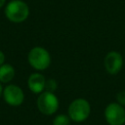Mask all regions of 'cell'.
<instances>
[{"label": "cell", "mask_w": 125, "mask_h": 125, "mask_svg": "<svg viewBox=\"0 0 125 125\" xmlns=\"http://www.w3.org/2000/svg\"><path fill=\"white\" fill-rule=\"evenodd\" d=\"M91 113V104L84 98L74 99L67 107V114L71 121L82 123L88 119Z\"/></svg>", "instance_id": "cell-2"}, {"label": "cell", "mask_w": 125, "mask_h": 125, "mask_svg": "<svg viewBox=\"0 0 125 125\" xmlns=\"http://www.w3.org/2000/svg\"><path fill=\"white\" fill-rule=\"evenodd\" d=\"M51 55L44 47H33L27 54V62L29 65L37 71H43L47 69L51 64Z\"/></svg>", "instance_id": "cell-3"}, {"label": "cell", "mask_w": 125, "mask_h": 125, "mask_svg": "<svg viewBox=\"0 0 125 125\" xmlns=\"http://www.w3.org/2000/svg\"><path fill=\"white\" fill-rule=\"evenodd\" d=\"M58 89V82L54 78H49L46 79V84H45V91L53 92L55 93Z\"/></svg>", "instance_id": "cell-11"}, {"label": "cell", "mask_w": 125, "mask_h": 125, "mask_svg": "<svg viewBox=\"0 0 125 125\" xmlns=\"http://www.w3.org/2000/svg\"><path fill=\"white\" fill-rule=\"evenodd\" d=\"M46 77L40 72H33L27 78V87L28 89L36 95H39L45 91Z\"/></svg>", "instance_id": "cell-8"}, {"label": "cell", "mask_w": 125, "mask_h": 125, "mask_svg": "<svg viewBox=\"0 0 125 125\" xmlns=\"http://www.w3.org/2000/svg\"><path fill=\"white\" fill-rule=\"evenodd\" d=\"M5 59H6L5 54L0 50V65H1V64H3V63L5 62Z\"/></svg>", "instance_id": "cell-13"}, {"label": "cell", "mask_w": 125, "mask_h": 125, "mask_svg": "<svg viewBox=\"0 0 125 125\" xmlns=\"http://www.w3.org/2000/svg\"><path fill=\"white\" fill-rule=\"evenodd\" d=\"M2 97L6 104L11 106H19L24 101V93L22 89L16 84H8L3 89Z\"/></svg>", "instance_id": "cell-6"}, {"label": "cell", "mask_w": 125, "mask_h": 125, "mask_svg": "<svg viewBox=\"0 0 125 125\" xmlns=\"http://www.w3.org/2000/svg\"><path fill=\"white\" fill-rule=\"evenodd\" d=\"M3 89H4V88H3V86H2V83L0 82V97L2 96V93H3Z\"/></svg>", "instance_id": "cell-15"}, {"label": "cell", "mask_w": 125, "mask_h": 125, "mask_svg": "<svg viewBox=\"0 0 125 125\" xmlns=\"http://www.w3.org/2000/svg\"><path fill=\"white\" fill-rule=\"evenodd\" d=\"M36 105L38 110L42 114L50 116L58 111L60 102L55 93L43 91L38 95V98L36 100Z\"/></svg>", "instance_id": "cell-4"}, {"label": "cell", "mask_w": 125, "mask_h": 125, "mask_svg": "<svg viewBox=\"0 0 125 125\" xmlns=\"http://www.w3.org/2000/svg\"><path fill=\"white\" fill-rule=\"evenodd\" d=\"M123 64L124 58L117 51H109L104 59L105 71L110 75H116L122 69Z\"/></svg>", "instance_id": "cell-7"}, {"label": "cell", "mask_w": 125, "mask_h": 125, "mask_svg": "<svg viewBox=\"0 0 125 125\" xmlns=\"http://www.w3.org/2000/svg\"><path fill=\"white\" fill-rule=\"evenodd\" d=\"M16 74V70L14 66L10 63H3L0 65V82L7 84L11 82Z\"/></svg>", "instance_id": "cell-9"}, {"label": "cell", "mask_w": 125, "mask_h": 125, "mask_svg": "<svg viewBox=\"0 0 125 125\" xmlns=\"http://www.w3.org/2000/svg\"><path fill=\"white\" fill-rule=\"evenodd\" d=\"M115 102L125 107V90H120L115 95Z\"/></svg>", "instance_id": "cell-12"}, {"label": "cell", "mask_w": 125, "mask_h": 125, "mask_svg": "<svg viewBox=\"0 0 125 125\" xmlns=\"http://www.w3.org/2000/svg\"><path fill=\"white\" fill-rule=\"evenodd\" d=\"M4 13L10 21L21 23L27 20L29 16V7L22 0H11L5 5Z\"/></svg>", "instance_id": "cell-1"}, {"label": "cell", "mask_w": 125, "mask_h": 125, "mask_svg": "<svg viewBox=\"0 0 125 125\" xmlns=\"http://www.w3.org/2000/svg\"><path fill=\"white\" fill-rule=\"evenodd\" d=\"M6 5V0H0V9Z\"/></svg>", "instance_id": "cell-14"}, {"label": "cell", "mask_w": 125, "mask_h": 125, "mask_svg": "<svg viewBox=\"0 0 125 125\" xmlns=\"http://www.w3.org/2000/svg\"><path fill=\"white\" fill-rule=\"evenodd\" d=\"M71 119L69 118L68 114L61 113L54 117L52 121V125H70Z\"/></svg>", "instance_id": "cell-10"}, {"label": "cell", "mask_w": 125, "mask_h": 125, "mask_svg": "<svg viewBox=\"0 0 125 125\" xmlns=\"http://www.w3.org/2000/svg\"><path fill=\"white\" fill-rule=\"evenodd\" d=\"M104 119L108 125L125 124V107L116 102L109 103L104 111Z\"/></svg>", "instance_id": "cell-5"}, {"label": "cell", "mask_w": 125, "mask_h": 125, "mask_svg": "<svg viewBox=\"0 0 125 125\" xmlns=\"http://www.w3.org/2000/svg\"><path fill=\"white\" fill-rule=\"evenodd\" d=\"M124 62H125V60H124Z\"/></svg>", "instance_id": "cell-16"}]
</instances>
